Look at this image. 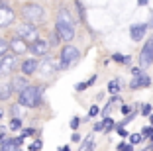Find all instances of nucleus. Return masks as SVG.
I'll return each mask as SVG.
<instances>
[{"label":"nucleus","instance_id":"f257e3e1","mask_svg":"<svg viewBox=\"0 0 153 151\" xmlns=\"http://www.w3.org/2000/svg\"><path fill=\"white\" fill-rule=\"evenodd\" d=\"M55 31H57L59 39L63 41H71L75 37V22H73L71 14L67 10H59L57 22H55Z\"/></svg>","mask_w":153,"mask_h":151},{"label":"nucleus","instance_id":"f03ea898","mask_svg":"<svg viewBox=\"0 0 153 151\" xmlns=\"http://www.w3.org/2000/svg\"><path fill=\"white\" fill-rule=\"evenodd\" d=\"M41 86H27L24 92L18 94V104L22 106H27V108H36L41 100Z\"/></svg>","mask_w":153,"mask_h":151},{"label":"nucleus","instance_id":"7ed1b4c3","mask_svg":"<svg viewBox=\"0 0 153 151\" xmlns=\"http://www.w3.org/2000/svg\"><path fill=\"white\" fill-rule=\"evenodd\" d=\"M22 16H24V20H26L27 24L37 26V24L43 22L45 12H43V8H41L39 4H36V2H30V4H26V6L22 8Z\"/></svg>","mask_w":153,"mask_h":151},{"label":"nucleus","instance_id":"20e7f679","mask_svg":"<svg viewBox=\"0 0 153 151\" xmlns=\"http://www.w3.org/2000/svg\"><path fill=\"white\" fill-rule=\"evenodd\" d=\"M81 59V51L75 45H63L61 49V69H69Z\"/></svg>","mask_w":153,"mask_h":151},{"label":"nucleus","instance_id":"39448f33","mask_svg":"<svg viewBox=\"0 0 153 151\" xmlns=\"http://www.w3.org/2000/svg\"><path fill=\"white\" fill-rule=\"evenodd\" d=\"M16 31H18V37L24 39V41H32V43H36V41L39 39V30H37L36 26H32V24H27V22L20 24Z\"/></svg>","mask_w":153,"mask_h":151},{"label":"nucleus","instance_id":"423d86ee","mask_svg":"<svg viewBox=\"0 0 153 151\" xmlns=\"http://www.w3.org/2000/svg\"><path fill=\"white\" fill-rule=\"evenodd\" d=\"M140 67L141 69H147V67L153 65V36L147 37V41H145V45L141 47L140 51Z\"/></svg>","mask_w":153,"mask_h":151},{"label":"nucleus","instance_id":"0eeeda50","mask_svg":"<svg viewBox=\"0 0 153 151\" xmlns=\"http://www.w3.org/2000/svg\"><path fill=\"white\" fill-rule=\"evenodd\" d=\"M16 65H18V57L16 55H6V57L0 59V77H8L10 73L16 69Z\"/></svg>","mask_w":153,"mask_h":151},{"label":"nucleus","instance_id":"6e6552de","mask_svg":"<svg viewBox=\"0 0 153 151\" xmlns=\"http://www.w3.org/2000/svg\"><path fill=\"white\" fill-rule=\"evenodd\" d=\"M14 18H16V14H14V10L10 8L8 4H4V2H0V28L10 26V24L14 22Z\"/></svg>","mask_w":153,"mask_h":151},{"label":"nucleus","instance_id":"1a4fd4ad","mask_svg":"<svg viewBox=\"0 0 153 151\" xmlns=\"http://www.w3.org/2000/svg\"><path fill=\"white\" fill-rule=\"evenodd\" d=\"M39 65L41 61H37V57H30L26 61H22V73L24 75H36V71H39Z\"/></svg>","mask_w":153,"mask_h":151},{"label":"nucleus","instance_id":"9d476101","mask_svg":"<svg viewBox=\"0 0 153 151\" xmlns=\"http://www.w3.org/2000/svg\"><path fill=\"white\" fill-rule=\"evenodd\" d=\"M57 69H61V65H57V61H53V59H45V61H41V65H39V73L43 77L55 75Z\"/></svg>","mask_w":153,"mask_h":151},{"label":"nucleus","instance_id":"9b49d317","mask_svg":"<svg viewBox=\"0 0 153 151\" xmlns=\"http://www.w3.org/2000/svg\"><path fill=\"white\" fill-rule=\"evenodd\" d=\"M147 28L149 24H134V26H130V37L134 41H141L145 37V33H147Z\"/></svg>","mask_w":153,"mask_h":151},{"label":"nucleus","instance_id":"f8f14e48","mask_svg":"<svg viewBox=\"0 0 153 151\" xmlns=\"http://www.w3.org/2000/svg\"><path fill=\"white\" fill-rule=\"evenodd\" d=\"M151 85V77L145 75V73H141L140 77H134V79L130 80V89H147V86Z\"/></svg>","mask_w":153,"mask_h":151},{"label":"nucleus","instance_id":"ddd939ff","mask_svg":"<svg viewBox=\"0 0 153 151\" xmlns=\"http://www.w3.org/2000/svg\"><path fill=\"white\" fill-rule=\"evenodd\" d=\"M49 41H43V39H37L36 43L30 45V51L33 53V57H39V55H45L47 51H49Z\"/></svg>","mask_w":153,"mask_h":151},{"label":"nucleus","instance_id":"4468645a","mask_svg":"<svg viewBox=\"0 0 153 151\" xmlns=\"http://www.w3.org/2000/svg\"><path fill=\"white\" fill-rule=\"evenodd\" d=\"M10 49H12L14 55L18 57V55H22V53H26V51H30V45H27L24 39H20V37H14V39L10 41Z\"/></svg>","mask_w":153,"mask_h":151},{"label":"nucleus","instance_id":"2eb2a0df","mask_svg":"<svg viewBox=\"0 0 153 151\" xmlns=\"http://www.w3.org/2000/svg\"><path fill=\"white\" fill-rule=\"evenodd\" d=\"M10 85H12L14 92H18V94H20V92H24V90H26L27 86H30V85H27V80L24 79V77H16V79H14L12 83H10Z\"/></svg>","mask_w":153,"mask_h":151},{"label":"nucleus","instance_id":"dca6fc26","mask_svg":"<svg viewBox=\"0 0 153 151\" xmlns=\"http://www.w3.org/2000/svg\"><path fill=\"white\" fill-rule=\"evenodd\" d=\"M12 94H14V89H12V85H10V83L0 85V100H8Z\"/></svg>","mask_w":153,"mask_h":151},{"label":"nucleus","instance_id":"f3484780","mask_svg":"<svg viewBox=\"0 0 153 151\" xmlns=\"http://www.w3.org/2000/svg\"><path fill=\"white\" fill-rule=\"evenodd\" d=\"M94 149V135L90 133V135H86L85 141H82V145L79 147V151H92Z\"/></svg>","mask_w":153,"mask_h":151},{"label":"nucleus","instance_id":"a211bd4d","mask_svg":"<svg viewBox=\"0 0 153 151\" xmlns=\"http://www.w3.org/2000/svg\"><path fill=\"white\" fill-rule=\"evenodd\" d=\"M108 92L112 96H118V92H120V79H114L108 83Z\"/></svg>","mask_w":153,"mask_h":151},{"label":"nucleus","instance_id":"6ab92c4d","mask_svg":"<svg viewBox=\"0 0 153 151\" xmlns=\"http://www.w3.org/2000/svg\"><path fill=\"white\" fill-rule=\"evenodd\" d=\"M112 61L122 63V65H130L131 57H130V55H122V53H114V55H112Z\"/></svg>","mask_w":153,"mask_h":151},{"label":"nucleus","instance_id":"aec40b11","mask_svg":"<svg viewBox=\"0 0 153 151\" xmlns=\"http://www.w3.org/2000/svg\"><path fill=\"white\" fill-rule=\"evenodd\" d=\"M20 147L16 145V141H14V138H10L8 141L4 143V145H2V151H18Z\"/></svg>","mask_w":153,"mask_h":151},{"label":"nucleus","instance_id":"412c9836","mask_svg":"<svg viewBox=\"0 0 153 151\" xmlns=\"http://www.w3.org/2000/svg\"><path fill=\"white\" fill-rule=\"evenodd\" d=\"M8 49H10V43L6 39H0V59L8 55Z\"/></svg>","mask_w":153,"mask_h":151},{"label":"nucleus","instance_id":"4be33fe9","mask_svg":"<svg viewBox=\"0 0 153 151\" xmlns=\"http://www.w3.org/2000/svg\"><path fill=\"white\" fill-rule=\"evenodd\" d=\"M12 132H18V129H22V118H12V122H10L8 126Z\"/></svg>","mask_w":153,"mask_h":151},{"label":"nucleus","instance_id":"5701e85b","mask_svg":"<svg viewBox=\"0 0 153 151\" xmlns=\"http://www.w3.org/2000/svg\"><path fill=\"white\" fill-rule=\"evenodd\" d=\"M104 126H106V128H104V132H106V133H110L112 129H116V126H118V124L112 120V118H106V120H104Z\"/></svg>","mask_w":153,"mask_h":151},{"label":"nucleus","instance_id":"b1692460","mask_svg":"<svg viewBox=\"0 0 153 151\" xmlns=\"http://www.w3.org/2000/svg\"><path fill=\"white\" fill-rule=\"evenodd\" d=\"M141 141H143V135H141V133H131V135H130V143H131V145L141 143Z\"/></svg>","mask_w":153,"mask_h":151},{"label":"nucleus","instance_id":"393cba45","mask_svg":"<svg viewBox=\"0 0 153 151\" xmlns=\"http://www.w3.org/2000/svg\"><path fill=\"white\" fill-rule=\"evenodd\" d=\"M141 114L143 116H151L153 114V106L151 104H143V106H141Z\"/></svg>","mask_w":153,"mask_h":151},{"label":"nucleus","instance_id":"a878e982","mask_svg":"<svg viewBox=\"0 0 153 151\" xmlns=\"http://www.w3.org/2000/svg\"><path fill=\"white\" fill-rule=\"evenodd\" d=\"M120 112H122V114H124V116H130L131 112H134V108H131V106H128V104H122Z\"/></svg>","mask_w":153,"mask_h":151},{"label":"nucleus","instance_id":"bb28decb","mask_svg":"<svg viewBox=\"0 0 153 151\" xmlns=\"http://www.w3.org/2000/svg\"><path fill=\"white\" fill-rule=\"evenodd\" d=\"M39 149H41V139H36V141L30 145V149H27V151H39Z\"/></svg>","mask_w":153,"mask_h":151},{"label":"nucleus","instance_id":"cd10ccee","mask_svg":"<svg viewBox=\"0 0 153 151\" xmlns=\"http://www.w3.org/2000/svg\"><path fill=\"white\" fill-rule=\"evenodd\" d=\"M98 112H102V108H98V106H90V110H88V118H94Z\"/></svg>","mask_w":153,"mask_h":151},{"label":"nucleus","instance_id":"c85d7f7f","mask_svg":"<svg viewBox=\"0 0 153 151\" xmlns=\"http://www.w3.org/2000/svg\"><path fill=\"white\" fill-rule=\"evenodd\" d=\"M110 110H112V102H108V104H106V106L102 108V116H104V120H106V118H108Z\"/></svg>","mask_w":153,"mask_h":151},{"label":"nucleus","instance_id":"c756f323","mask_svg":"<svg viewBox=\"0 0 153 151\" xmlns=\"http://www.w3.org/2000/svg\"><path fill=\"white\" fill-rule=\"evenodd\" d=\"M151 133H153V128H151V126H147V128L141 129V135H143V138H151Z\"/></svg>","mask_w":153,"mask_h":151},{"label":"nucleus","instance_id":"7c9ffc66","mask_svg":"<svg viewBox=\"0 0 153 151\" xmlns=\"http://www.w3.org/2000/svg\"><path fill=\"white\" fill-rule=\"evenodd\" d=\"M20 106H22V104H14V106H12V114H14V118H18V114H22V108H20Z\"/></svg>","mask_w":153,"mask_h":151},{"label":"nucleus","instance_id":"2f4dec72","mask_svg":"<svg viewBox=\"0 0 153 151\" xmlns=\"http://www.w3.org/2000/svg\"><path fill=\"white\" fill-rule=\"evenodd\" d=\"M88 89V85H86V83H79V85H75V90L76 92H82V90H86Z\"/></svg>","mask_w":153,"mask_h":151},{"label":"nucleus","instance_id":"473e14b6","mask_svg":"<svg viewBox=\"0 0 153 151\" xmlns=\"http://www.w3.org/2000/svg\"><path fill=\"white\" fill-rule=\"evenodd\" d=\"M57 41H59V36H57V31H53V33H51V37H49V45L53 47Z\"/></svg>","mask_w":153,"mask_h":151},{"label":"nucleus","instance_id":"72a5a7b5","mask_svg":"<svg viewBox=\"0 0 153 151\" xmlns=\"http://www.w3.org/2000/svg\"><path fill=\"white\" fill-rule=\"evenodd\" d=\"M79 126H81V118H76V116H75V118L71 120V128H73V129H76Z\"/></svg>","mask_w":153,"mask_h":151},{"label":"nucleus","instance_id":"f704fd0d","mask_svg":"<svg viewBox=\"0 0 153 151\" xmlns=\"http://www.w3.org/2000/svg\"><path fill=\"white\" fill-rule=\"evenodd\" d=\"M104 128H106V126H104V120L94 124V132H104Z\"/></svg>","mask_w":153,"mask_h":151},{"label":"nucleus","instance_id":"c9c22d12","mask_svg":"<svg viewBox=\"0 0 153 151\" xmlns=\"http://www.w3.org/2000/svg\"><path fill=\"white\" fill-rule=\"evenodd\" d=\"M116 132L120 133L122 138H130V135H128V132H126V129H124V128H120V126H116Z\"/></svg>","mask_w":153,"mask_h":151},{"label":"nucleus","instance_id":"e433bc0d","mask_svg":"<svg viewBox=\"0 0 153 151\" xmlns=\"http://www.w3.org/2000/svg\"><path fill=\"white\" fill-rule=\"evenodd\" d=\"M94 83H96V75H92V77H90L88 80H86V85H88V86H92Z\"/></svg>","mask_w":153,"mask_h":151},{"label":"nucleus","instance_id":"4c0bfd02","mask_svg":"<svg viewBox=\"0 0 153 151\" xmlns=\"http://www.w3.org/2000/svg\"><path fill=\"white\" fill-rule=\"evenodd\" d=\"M71 139H73V141H75V143H76V141H81V135H79V133H76V132H75V133H73V138H71Z\"/></svg>","mask_w":153,"mask_h":151},{"label":"nucleus","instance_id":"58836bf2","mask_svg":"<svg viewBox=\"0 0 153 151\" xmlns=\"http://www.w3.org/2000/svg\"><path fill=\"white\" fill-rule=\"evenodd\" d=\"M59 151H71V147H69V145H63V147H59Z\"/></svg>","mask_w":153,"mask_h":151},{"label":"nucleus","instance_id":"ea45409f","mask_svg":"<svg viewBox=\"0 0 153 151\" xmlns=\"http://www.w3.org/2000/svg\"><path fill=\"white\" fill-rule=\"evenodd\" d=\"M149 124H151V128H153V114L149 116Z\"/></svg>","mask_w":153,"mask_h":151},{"label":"nucleus","instance_id":"a19ab883","mask_svg":"<svg viewBox=\"0 0 153 151\" xmlns=\"http://www.w3.org/2000/svg\"><path fill=\"white\" fill-rule=\"evenodd\" d=\"M149 26H153V12H151V20H149Z\"/></svg>","mask_w":153,"mask_h":151},{"label":"nucleus","instance_id":"79ce46f5","mask_svg":"<svg viewBox=\"0 0 153 151\" xmlns=\"http://www.w3.org/2000/svg\"><path fill=\"white\" fill-rule=\"evenodd\" d=\"M2 116H4V110H2V108H0V120H2Z\"/></svg>","mask_w":153,"mask_h":151},{"label":"nucleus","instance_id":"37998d69","mask_svg":"<svg viewBox=\"0 0 153 151\" xmlns=\"http://www.w3.org/2000/svg\"><path fill=\"white\" fill-rule=\"evenodd\" d=\"M149 139H151V145H153V133H151V138H149Z\"/></svg>","mask_w":153,"mask_h":151},{"label":"nucleus","instance_id":"c03bdc74","mask_svg":"<svg viewBox=\"0 0 153 151\" xmlns=\"http://www.w3.org/2000/svg\"><path fill=\"white\" fill-rule=\"evenodd\" d=\"M18 151H22V149H18Z\"/></svg>","mask_w":153,"mask_h":151}]
</instances>
